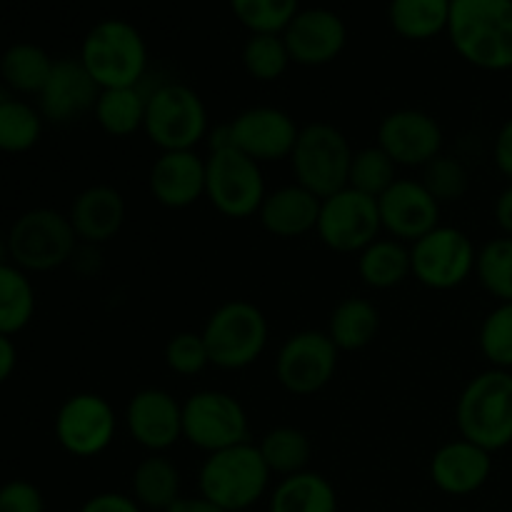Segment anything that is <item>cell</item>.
Here are the masks:
<instances>
[{
	"label": "cell",
	"mask_w": 512,
	"mask_h": 512,
	"mask_svg": "<svg viewBox=\"0 0 512 512\" xmlns=\"http://www.w3.org/2000/svg\"><path fill=\"white\" fill-rule=\"evenodd\" d=\"M448 38L473 68L512 70V0H450Z\"/></svg>",
	"instance_id": "obj_1"
},
{
	"label": "cell",
	"mask_w": 512,
	"mask_h": 512,
	"mask_svg": "<svg viewBox=\"0 0 512 512\" xmlns=\"http://www.w3.org/2000/svg\"><path fill=\"white\" fill-rule=\"evenodd\" d=\"M460 438L488 453L512 445V373L488 368L470 378L455 405Z\"/></svg>",
	"instance_id": "obj_2"
},
{
	"label": "cell",
	"mask_w": 512,
	"mask_h": 512,
	"mask_svg": "<svg viewBox=\"0 0 512 512\" xmlns=\"http://www.w3.org/2000/svg\"><path fill=\"white\" fill-rule=\"evenodd\" d=\"M78 58L100 90L135 88L148 70V45L133 23L108 18L88 30Z\"/></svg>",
	"instance_id": "obj_3"
},
{
	"label": "cell",
	"mask_w": 512,
	"mask_h": 512,
	"mask_svg": "<svg viewBox=\"0 0 512 512\" xmlns=\"http://www.w3.org/2000/svg\"><path fill=\"white\" fill-rule=\"evenodd\" d=\"M270 468L258 445L243 443L210 453L198 473L200 495L225 512L253 508L270 488Z\"/></svg>",
	"instance_id": "obj_4"
},
{
	"label": "cell",
	"mask_w": 512,
	"mask_h": 512,
	"mask_svg": "<svg viewBox=\"0 0 512 512\" xmlns=\"http://www.w3.org/2000/svg\"><path fill=\"white\" fill-rule=\"evenodd\" d=\"M143 133L160 153L195 150L208 140V108L198 90L185 83H163L148 93Z\"/></svg>",
	"instance_id": "obj_5"
},
{
	"label": "cell",
	"mask_w": 512,
	"mask_h": 512,
	"mask_svg": "<svg viewBox=\"0 0 512 512\" xmlns=\"http://www.w3.org/2000/svg\"><path fill=\"white\" fill-rule=\"evenodd\" d=\"M210 365L220 370L250 368L268 348L270 328L263 310L250 300H228L218 305L200 330Z\"/></svg>",
	"instance_id": "obj_6"
},
{
	"label": "cell",
	"mask_w": 512,
	"mask_h": 512,
	"mask_svg": "<svg viewBox=\"0 0 512 512\" xmlns=\"http://www.w3.org/2000/svg\"><path fill=\"white\" fill-rule=\"evenodd\" d=\"M5 238L10 263L25 273H50L70 263L80 245L68 215L53 208H33L15 218Z\"/></svg>",
	"instance_id": "obj_7"
},
{
	"label": "cell",
	"mask_w": 512,
	"mask_h": 512,
	"mask_svg": "<svg viewBox=\"0 0 512 512\" xmlns=\"http://www.w3.org/2000/svg\"><path fill=\"white\" fill-rule=\"evenodd\" d=\"M350 140L340 128L330 123H310L300 128L295 148L290 153L295 183L303 185L320 200L348 188L350 163H353Z\"/></svg>",
	"instance_id": "obj_8"
},
{
	"label": "cell",
	"mask_w": 512,
	"mask_h": 512,
	"mask_svg": "<svg viewBox=\"0 0 512 512\" xmlns=\"http://www.w3.org/2000/svg\"><path fill=\"white\" fill-rule=\"evenodd\" d=\"M268 188L263 165L235 148L210 150L205 158V200L230 220L258 215Z\"/></svg>",
	"instance_id": "obj_9"
},
{
	"label": "cell",
	"mask_w": 512,
	"mask_h": 512,
	"mask_svg": "<svg viewBox=\"0 0 512 512\" xmlns=\"http://www.w3.org/2000/svg\"><path fill=\"white\" fill-rule=\"evenodd\" d=\"M183 440L208 455L250 443L248 413L225 390H198L183 400Z\"/></svg>",
	"instance_id": "obj_10"
},
{
	"label": "cell",
	"mask_w": 512,
	"mask_h": 512,
	"mask_svg": "<svg viewBox=\"0 0 512 512\" xmlns=\"http://www.w3.org/2000/svg\"><path fill=\"white\" fill-rule=\"evenodd\" d=\"M413 278L430 290H455L475 275L478 248L465 230L438 225L410 245Z\"/></svg>",
	"instance_id": "obj_11"
},
{
	"label": "cell",
	"mask_w": 512,
	"mask_h": 512,
	"mask_svg": "<svg viewBox=\"0 0 512 512\" xmlns=\"http://www.w3.org/2000/svg\"><path fill=\"white\" fill-rule=\"evenodd\" d=\"M340 350L325 330H298L288 335L275 358V378L285 393L310 398L328 388L338 370Z\"/></svg>",
	"instance_id": "obj_12"
},
{
	"label": "cell",
	"mask_w": 512,
	"mask_h": 512,
	"mask_svg": "<svg viewBox=\"0 0 512 512\" xmlns=\"http://www.w3.org/2000/svg\"><path fill=\"white\" fill-rule=\"evenodd\" d=\"M315 233L333 253L358 255L383 233L378 200L353 188L338 190L320 203Z\"/></svg>",
	"instance_id": "obj_13"
},
{
	"label": "cell",
	"mask_w": 512,
	"mask_h": 512,
	"mask_svg": "<svg viewBox=\"0 0 512 512\" xmlns=\"http://www.w3.org/2000/svg\"><path fill=\"white\" fill-rule=\"evenodd\" d=\"M53 428L65 453L73 458H95L113 445L118 418L103 395L75 393L58 408Z\"/></svg>",
	"instance_id": "obj_14"
},
{
	"label": "cell",
	"mask_w": 512,
	"mask_h": 512,
	"mask_svg": "<svg viewBox=\"0 0 512 512\" xmlns=\"http://www.w3.org/2000/svg\"><path fill=\"white\" fill-rule=\"evenodd\" d=\"M230 143L255 163L290 160L300 128L293 115L273 105H255L243 110L228 123Z\"/></svg>",
	"instance_id": "obj_15"
},
{
	"label": "cell",
	"mask_w": 512,
	"mask_h": 512,
	"mask_svg": "<svg viewBox=\"0 0 512 512\" xmlns=\"http://www.w3.org/2000/svg\"><path fill=\"white\" fill-rule=\"evenodd\" d=\"M445 135L438 120L418 108H400L378 125V145L398 168H425L443 153Z\"/></svg>",
	"instance_id": "obj_16"
},
{
	"label": "cell",
	"mask_w": 512,
	"mask_h": 512,
	"mask_svg": "<svg viewBox=\"0 0 512 512\" xmlns=\"http://www.w3.org/2000/svg\"><path fill=\"white\" fill-rule=\"evenodd\" d=\"M125 428L148 453H165L183 440V403L163 388H143L125 405Z\"/></svg>",
	"instance_id": "obj_17"
},
{
	"label": "cell",
	"mask_w": 512,
	"mask_h": 512,
	"mask_svg": "<svg viewBox=\"0 0 512 512\" xmlns=\"http://www.w3.org/2000/svg\"><path fill=\"white\" fill-rule=\"evenodd\" d=\"M440 208L443 205L425 190V185L410 178H398L378 198L380 223L385 233L410 245L438 228Z\"/></svg>",
	"instance_id": "obj_18"
},
{
	"label": "cell",
	"mask_w": 512,
	"mask_h": 512,
	"mask_svg": "<svg viewBox=\"0 0 512 512\" xmlns=\"http://www.w3.org/2000/svg\"><path fill=\"white\" fill-rule=\"evenodd\" d=\"M290 60L305 68H320L338 58L348 43V28L328 8H305L283 30Z\"/></svg>",
	"instance_id": "obj_19"
},
{
	"label": "cell",
	"mask_w": 512,
	"mask_h": 512,
	"mask_svg": "<svg viewBox=\"0 0 512 512\" xmlns=\"http://www.w3.org/2000/svg\"><path fill=\"white\" fill-rule=\"evenodd\" d=\"M100 88L80 58H60L38 95V110L48 123L68 125L93 113Z\"/></svg>",
	"instance_id": "obj_20"
},
{
	"label": "cell",
	"mask_w": 512,
	"mask_h": 512,
	"mask_svg": "<svg viewBox=\"0 0 512 512\" xmlns=\"http://www.w3.org/2000/svg\"><path fill=\"white\" fill-rule=\"evenodd\" d=\"M430 480L453 498H465L483 488L493 473V453L470 440L458 438L440 445L430 458Z\"/></svg>",
	"instance_id": "obj_21"
},
{
	"label": "cell",
	"mask_w": 512,
	"mask_h": 512,
	"mask_svg": "<svg viewBox=\"0 0 512 512\" xmlns=\"http://www.w3.org/2000/svg\"><path fill=\"white\" fill-rule=\"evenodd\" d=\"M148 190L163 208H190L205 198V158H200L195 150L160 153L150 165Z\"/></svg>",
	"instance_id": "obj_22"
},
{
	"label": "cell",
	"mask_w": 512,
	"mask_h": 512,
	"mask_svg": "<svg viewBox=\"0 0 512 512\" xmlns=\"http://www.w3.org/2000/svg\"><path fill=\"white\" fill-rule=\"evenodd\" d=\"M68 218L80 243L103 245L123 230L128 205L113 185H90L75 195Z\"/></svg>",
	"instance_id": "obj_23"
},
{
	"label": "cell",
	"mask_w": 512,
	"mask_h": 512,
	"mask_svg": "<svg viewBox=\"0 0 512 512\" xmlns=\"http://www.w3.org/2000/svg\"><path fill=\"white\" fill-rule=\"evenodd\" d=\"M320 203L323 200L318 195L305 190L303 185L290 183L265 195L263 205L258 210V220L265 233H270L273 238H303V235L315 233V228H318Z\"/></svg>",
	"instance_id": "obj_24"
},
{
	"label": "cell",
	"mask_w": 512,
	"mask_h": 512,
	"mask_svg": "<svg viewBox=\"0 0 512 512\" xmlns=\"http://www.w3.org/2000/svg\"><path fill=\"white\" fill-rule=\"evenodd\" d=\"M180 483L183 480H180L178 465L163 453H150L135 465L130 475V495L143 510L165 512L183 498Z\"/></svg>",
	"instance_id": "obj_25"
},
{
	"label": "cell",
	"mask_w": 512,
	"mask_h": 512,
	"mask_svg": "<svg viewBox=\"0 0 512 512\" xmlns=\"http://www.w3.org/2000/svg\"><path fill=\"white\" fill-rule=\"evenodd\" d=\"M325 333L340 353H355V350L368 348L380 333L378 305L368 298H358V295L340 300L330 313Z\"/></svg>",
	"instance_id": "obj_26"
},
{
	"label": "cell",
	"mask_w": 512,
	"mask_h": 512,
	"mask_svg": "<svg viewBox=\"0 0 512 512\" xmlns=\"http://www.w3.org/2000/svg\"><path fill=\"white\" fill-rule=\"evenodd\" d=\"M268 512H338V493L325 475L303 470L280 478L270 493Z\"/></svg>",
	"instance_id": "obj_27"
},
{
	"label": "cell",
	"mask_w": 512,
	"mask_h": 512,
	"mask_svg": "<svg viewBox=\"0 0 512 512\" xmlns=\"http://www.w3.org/2000/svg\"><path fill=\"white\" fill-rule=\"evenodd\" d=\"M358 275L368 288L393 290L413 278L410 248L395 238H378L358 253Z\"/></svg>",
	"instance_id": "obj_28"
},
{
	"label": "cell",
	"mask_w": 512,
	"mask_h": 512,
	"mask_svg": "<svg viewBox=\"0 0 512 512\" xmlns=\"http://www.w3.org/2000/svg\"><path fill=\"white\" fill-rule=\"evenodd\" d=\"M388 20L400 38L415 43L433 40L448 33L450 0H390Z\"/></svg>",
	"instance_id": "obj_29"
},
{
	"label": "cell",
	"mask_w": 512,
	"mask_h": 512,
	"mask_svg": "<svg viewBox=\"0 0 512 512\" xmlns=\"http://www.w3.org/2000/svg\"><path fill=\"white\" fill-rule=\"evenodd\" d=\"M145 105L148 95L135 88H108L100 90L98 103H95L93 118L103 128V133L113 138H130L145 125Z\"/></svg>",
	"instance_id": "obj_30"
},
{
	"label": "cell",
	"mask_w": 512,
	"mask_h": 512,
	"mask_svg": "<svg viewBox=\"0 0 512 512\" xmlns=\"http://www.w3.org/2000/svg\"><path fill=\"white\" fill-rule=\"evenodd\" d=\"M55 60L35 43H15L0 58V78L13 93L40 95Z\"/></svg>",
	"instance_id": "obj_31"
},
{
	"label": "cell",
	"mask_w": 512,
	"mask_h": 512,
	"mask_svg": "<svg viewBox=\"0 0 512 512\" xmlns=\"http://www.w3.org/2000/svg\"><path fill=\"white\" fill-rule=\"evenodd\" d=\"M258 450L263 455L265 465L270 468V473L280 475V478H290V475L308 470L310 455H313L310 438L300 428H293V425L270 428L260 438Z\"/></svg>",
	"instance_id": "obj_32"
},
{
	"label": "cell",
	"mask_w": 512,
	"mask_h": 512,
	"mask_svg": "<svg viewBox=\"0 0 512 512\" xmlns=\"http://www.w3.org/2000/svg\"><path fill=\"white\" fill-rule=\"evenodd\" d=\"M35 315V288L18 265H0V335L13 338Z\"/></svg>",
	"instance_id": "obj_33"
},
{
	"label": "cell",
	"mask_w": 512,
	"mask_h": 512,
	"mask_svg": "<svg viewBox=\"0 0 512 512\" xmlns=\"http://www.w3.org/2000/svg\"><path fill=\"white\" fill-rule=\"evenodd\" d=\"M45 118L38 108L20 98L0 95V150L3 153H28L43 135Z\"/></svg>",
	"instance_id": "obj_34"
},
{
	"label": "cell",
	"mask_w": 512,
	"mask_h": 512,
	"mask_svg": "<svg viewBox=\"0 0 512 512\" xmlns=\"http://www.w3.org/2000/svg\"><path fill=\"white\" fill-rule=\"evenodd\" d=\"M395 180H398V165L378 143L355 150L353 163H350L348 188L378 200Z\"/></svg>",
	"instance_id": "obj_35"
},
{
	"label": "cell",
	"mask_w": 512,
	"mask_h": 512,
	"mask_svg": "<svg viewBox=\"0 0 512 512\" xmlns=\"http://www.w3.org/2000/svg\"><path fill=\"white\" fill-rule=\"evenodd\" d=\"M293 63L285 45L283 33L250 35L243 48V68L258 83H273L283 78L288 65Z\"/></svg>",
	"instance_id": "obj_36"
},
{
	"label": "cell",
	"mask_w": 512,
	"mask_h": 512,
	"mask_svg": "<svg viewBox=\"0 0 512 512\" xmlns=\"http://www.w3.org/2000/svg\"><path fill=\"white\" fill-rule=\"evenodd\" d=\"M475 275L498 303H512V238L488 240L478 250Z\"/></svg>",
	"instance_id": "obj_37"
},
{
	"label": "cell",
	"mask_w": 512,
	"mask_h": 512,
	"mask_svg": "<svg viewBox=\"0 0 512 512\" xmlns=\"http://www.w3.org/2000/svg\"><path fill=\"white\" fill-rule=\"evenodd\" d=\"M230 10L250 35L283 33L300 13V0H228Z\"/></svg>",
	"instance_id": "obj_38"
},
{
	"label": "cell",
	"mask_w": 512,
	"mask_h": 512,
	"mask_svg": "<svg viewBox=\"0 0 512 512\" xmlns=\"http://www.w3.org/2000/svg\"><path fill=\"white\" fill-rule=\"evenodd\" d=\"M478 345L490 368L512 373V303H498L485 315Z\"/></svg>",
	"instance_id": "obj_39"
},
{
	"label": "cell",
	"mask_w": 512,
	"mask_h": 512,
	"mask_svg": "<svg viewBox=\"0 0 512 512\" xmlns=\"http://www.w3.org/2000/svg\"><path fill=\"white\" fill-rule=\"evenodd\" d=\"M420 183L425 185V190H428L440 205L458 203V200L465 198V193H468L470 188V173L463 165V160L440 153L438 158H433L425 165Z\"/></svg>",
	"instance_id": "obj_40"
},
{
	"label": "cell",
	"mask_w": 512,
	"mask_h": 512,
	"mask_svg": "<svg viewBox=\"0 0 512 512\" xmlns=\"http://www.w3.org/2000/svg\"><path fill=\"white\" fill-rule=\"evenodd\" d=\"M165 365L175 375H183V378H193V375L203 373L210 365V355L208 348H205L203 333H193V330H180V333H175L165 343Z\"/></svg>",
	"instance_id": "obj_41"
},
{
	"label": "cell",
	"mask_w": 512,
	"mask_h": 512,
	"mask_svg": "<svg viewBox=\"0 0 512 512\" xmlns=\"http://www.w3.org/2000/svg\"><path fill=\"white\" fill-rule=\"evenodd\" d=\"M0 512H45V498L30 480H8L0 485Z\"/></svg>",
	"instance_id": "obj_42"
},
{
	"label": "cell",
	"mask_w": 512,
	"mask_h": 512,
	"mask_svg": "<svg viewBox=\"0 0 512 512\" xmlns=\"http://www.w3.org/2000/svg\"><path fill=\"white\" fill-rule=\"evenodd\" d=\"M78 512H145V510L135 503L133 495L113 493V490H108V493H98L93 495V498L85 500Z\"/></svg>",
	"instance_id": "obj_43"
},
{
	"label": "cell",
	"mask_w": 512,
	"mask_h": 512,
	"mask_svg": "<svg viewBox=\"0 0 512 512\" xmlns=\"http://www.w3.org/2000/svg\"><path fill=\"white\" fill-rule=\"evenodd\" d=\"M493 160L495 168L500 170V175H505L512 183V118L505 120V123L500 125L498 135H495Z\"/></svg>",
	"instance_id": "obj_44"
},
{
	"label": "cell",
	"mask_w": 512,
	"mask_h": 512,
	"mask_svg": "<svg viewBox=\"0 0 512 512\" xmlns=\"http://www.w3.org/2000/svg\"><path fill=\"white\" fill-rule=\"evenodd\" d=\"M495 223L503 230V235L512 238V183L495 200Z\"/></svg>",
	"instance_id": "obj_45"
},
{
	"label": "cell",
	"mask_w": 512,
	"mask_h": 512,
	"mask_svg": "<svg viewBox=\"0 0 512 512\" xmlns=\"http://www.w3.org/2000/svg\"><path fill=\"white\" fill-rule=\"evenodd\" d=\"M15 365H18V350H15L13 338L0 335V385L13 375Z\"/></svg>",
	"instance_id": "obj_46"
},
{
	"label": "cell",
	"mask_w": 512,
	"mask_h": 512,
	"mask_svg": "<svg viewBox=\"0 0 512 512\" xmlns=\"http://www.w3.org/2000/svg\"><path fill=\"white\" fill-rule=\"evenodd\" d=\"M165 512H225V510L218 508L215 503H210V500H205L203 495H198V498H180L178 503L170 505Z\"/></svg>",
	"instance_id": "obj_47"
},
{
	"label": "cell",
	"mask_w": 512,
	"mask_h": 512,
	"mask_svg": "<svg viewBox=\"0 0 512 512\" xmlns=\"http://www.w3.org/2000/svg\"><path fill=\"white\" fill-rule=\"evenodd\" d=\"M10 263V253H8V238L0 235V265Z\"/></svg>",
	"instance_id": "obj_48"
},
{
	"label": "cell",
	"mask_w": 512,
	"mask_h": 512,
	"mask_svg": "<svg viewBox=\"0 0 512 512\" xmlns=\"http://www.w3.org/2000/svg\"><path fill=\"white\" fill-rule=\"evenodd\" d=\"M510 105H512V95H510Z\"/></svg>",
	"instance_id": "obj_49"
}]
</instances>
